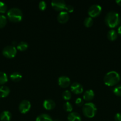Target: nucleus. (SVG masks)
<instances>
[{
	"label": "nucleus",
	"instance_id": "22",
	"mask_svg": "<svg viewBox=\"0 0 121 121\" xmlns=\"http://www.w3.org/2000/svg\"><path fill=\"white\" fill-rule=\"evenodd\" d=\"M93 20L91 17H88L86 18L84 20V25L86 27H90L91 26H93Z\"/></svg>",
	"mask_w": 121,
	"mask_h": 121
},
{
	"label": "nucleus",
	"instance_id": "17",
	"mask_svg": "<svg viewBox=\"0 0 121 121\" xmlns=\"http://www.w3.org/2000/svg\"><path fill=\"white\" fill-rule=\"evenodd\" d=\"M108 39L110 41H115L117 38V33L113 29H111L108 31L107 34Z\"/></svg>",
	"mask_w": 121,
	"mask_h": 121
},
{
	"label": "nucleus",
	"instance_id": "8",
	"mask_svg": "<svg viewBox=\"0 0 121 121\" xmlns=\"http://www.w3.org/2000/svg\"><path fill=\"white\" fill-rule=\"evenodd\" d=\"M31 108V104L28 100H23L19 105V109L20 113L25 114L30 111Z\"/></svg>",
	"mask_w": 121,
	"mask_h": 121
},
{
	"label": "nucleus",
	"instance_id": "27",
	"mask_svg": "<svg viewBox=\"0 0 121 121\" xmlns=\"http://www.w3.org/2000/svg\"><path fill=\"white\" fill-rule=\"evenodd\" d=\"M7 10V6L5 3L0 1V13H5Z\"/></svg>",
	"mask_w": 121,
	"mask_h": 121
},
{
	"label": "nucleus",
	"instance_id": "4",
	"mask_svg": "<svg viewBox=\"0 0 121 121\" xmlns=\"http://www.w3.org/2000/svg\"><path fill=\"white\" fill-rule=\"evenodd\" d=\"M83 112L85 117L88 118H92L96 115L97 108L93 103H86L83 106Z\"/></svg>",
	"mask_w": 121,
	"mask_h": 121
},
{
	"label": "nucleus",
	"instance_id": "16",
	"mask_svg": "<svg viewBox=\"0 0 121 121\" xmlns=\"http://www.w3.org/2000/svg\"><path fill=\"white\" fill-rule=\"evenodd\" d=\"M11 113L8 111H4L0 114L1 121H10L11 119Z\"/></svg>",
	"mask_w": 121,
	"mask_h": 121
},
{
	"label": "nucleus",
	"instance_id": "24",
	"mask_svg": "<svg viewBox=\"0 0 121 121\" xmlns=\"http://www.w3.org/2000/svg\"><path fill=\"white\" fill-rule=\"evenodd\" d=\"M62 96V98L64 100H68L71 98V93L68 90H66V91L63 92Z\"/></svg>",
	"mask_w": 121,
	"mask_h": 121
},
{
	"label": "nucleus",
	"instance_id": "21",
	"mask_svg": "<svg viewBox=\"0 0 121 121\" xmlns=\"http://www.w3.org/2000/svg\"><path fill=\"white\" fill-rule=\"evenodd\" d=\"M8 81V77L4 72H0V85H4Z\"/></svg>",
	"mask_w": 121,
	"mask_h": 121
},
{
	"label": "nucleus",
	"instance_id": "12",
	"mask_svg": "<svg viewBox=\"0 0 121 121\" xmlns=\"http://www.w3.org/2000/svg\"><path fill=\"white\" fill-rule=\"evenodd\" d=\"M56 106V104L54 100H52V99H47L44 100L43 103V106L44 108L46 110H52L55 108Z\"/></svg>",
	"mask_w": 121,
	"mask_h": 121
},
{
	"label": "nucleus",
	"instance_id": "13",
	"mask_svg": "<svg viewBox=\"0 0 121 121\" xmlns=\"http://www.w3.org/2000/svg\"><path fill=\"white\" fill-rule=\"evenodd\" d=\"M94 97V92L93 90H87L83 95V99L85 101H90Z\"/></svg>",
	"mask_w": 121,
	"mask_h": 121
},
{
	"label": "nucleus",
	"instance_id": "29",
	"mask_svg": "<svg viewBox=\"0 0 121 121\" xmlns=\"http://www.w3.org/2000/svg\"><path fill=\"white\" fill-rule=\"evenodd\" d=\"M76 105L78 106H81L84 105V100L81 99V98H78L76 99L75 101Z\"/></svg>",
	"mask_w": 121,
	"mask_h": 121
},
{
	"label": "nucleus",
	"instance_id": "6",
	"mask_svg": "<svg viewBox=\"0 0 121 121\" xmlns=\"http://www.w3.org/2000/svg\"><path fill=\"white\" fill-rule=\"evenodd\" d=\"M102 7L98 4H94L90 6L88 9V14L90 17H96L100 14Z\"/></svg>",
	"mask_w": 121,
	"mask_h": 121
},
{
	"label": "nucleus",
	"instance_id": "1",
	"mask_svg": "<svg viewBox=\"0 0 121 121\" xmlns=\"http://www.w3.org/2000/svg\"><path fill=\"white\" fill-rule=\"evenodd\" d=\"M106 24L110 28H115L121 23V17L117 12L111 11L106 15L104 18Z\"/></svg>",
	"mask_w": 121,
	"mask_h": 121
},
{
	"label": "nucleus",
	"instance_id": "32",
	"mask_svg": "<svg viewBox=\"0 0 121 121\" xmlns=\"http://www.w3.org/2000/svg\"><path fill=\"white\" fill-rule=\"evenodd\" d=\"M117 34H119L121 36V26L118 27V29H117Z\"/></svg>",
	"mask_w": 121,
	"mask_h": 121
},
{
	"label": "nucleus",
	"instance_id": "3",
	"mask_svg": "<svg viewBox=\"0 0 121 121\" xmlns=\"http://www.w3.org/2000/svg\"><path fill=\"white\" fill-rule=\"evenodd\" d=\"M7 17L11 22H20L23 18V13L20 8L13 7L7 12Z\"/></svg>",
	"mask_w": 121,
	"mask_h": 121
},
{
	"label": "nucleus",
	"instance_id": "10",
	"mask_svg": "<svg viewBox=\"0 0 121 121\" xmlns=\"http://www.w3.org/2000/svg\"><path fill=\"white\" fill-rule=\"evenodd\" d=\"M71 91L75 94H81L83 92V87L80 83L74 82L71 85Z\"/></svg>",
	"mask_w": 121,
	"mask_h": 121
},
{
	"label": "nucleus",
	"instance_id": "11",
	"mask_svg": "<svg viewBox=\"0 0 121 121\" xmlns=\"http://www.w3.org/2000/svg\"><path fill=\"white\" fill-rule=\"evenodd\" d=\"M69 17L70 16H69L68 13L66 11H62L59 13L57 17V19L60 23L64 24L67 22L68 20H69Z\"/></svg>",
	"mask_w": 121,
	"mask_h": 121
},
{
	"label": "nucleus",
	"instance_id": "33",
	"mask_svg": "<svg viewBox=\"0 0 121 121\" xmlns=\"http://www.w3.org/2000/svg\"><path fill=\"white\" fill-rule=\"evenodd\" d=\"M116 2L119 5V6H121V0H116Z\"/></svg>",
	"mask_w": 121,
	"mask_h": 121
},
{
	"label": "nucleus",
	"instance_id": "14",
	"mask_svg": "<svg viewBox=\"0 0 121 121\" xmlns=\"http://www.w3.org/2000/svg\"><path fill=\"white\" fill-rule=\"evenodd\" d=\"M10 93L9 88L7 86H0V98H5Z\"/></svg>",
	"mask_w": 121,
	"mask_h": 121
},
{
	"label": "nucleus",
	"instance_id": "23",
	"mask_svg": "<svg viewBox=\"0 0 121 121\" xmlns=\"http://www.w3.org/2000/svg\"><path fill=\"white\" fill-rule=\"evenodd\" d=\"M63 108H64V110L65 111L68 112H71L72 111V109H73L72 104L70 102H66L63 105Z\"/></svg>",
	"mask_w": 121,
	"mask_h": 121
},
{
	"label": "nucleus",
	"instance_id": "19",
	"mask_svg": "<svg viewBox=\"0 0 121 121\" xmlns=\"http://www.w3.org/2000/svg\"><path fill=\"white\" fill-rule=\"evenodd\" d=\"M36 121H53L52 118L49 115L43 113L38 116L36 119Z\"/></svg>",
	"mask_w": 121,
	"mask_h": 121
},
{
	"label": "nucleus",
	"instance_id": "5",
	"mask_svg": "<svg viewBox=\"0 0 121 121\" xmlns=\"http://www.w3.org/2000/svg\"><path fill=\"white\" fill-rule=\"evenodd\" d=\"M2 53L5 57L11 59L17 54V48L14 46H7L3 48Z\"/></svg>",
	"mask_w": 121,
	"mask_h": 121
},
{
	"label": "nucleus",
	"instance_id": "25",
	"mask_svg": "<svg viewBox=\"0 0 121 121\" xmlns=\"http://www.w3.org/2000/svg\"><path fill=\"white\" fill-rule=\"evenodd\" d=\"M7 22V18L5 15H0V28L5 27Z\"/></svg>",
	"mask_w": 121,
	"mask_h": 121
},
{
	"label": "nucleus",
	"instance_id": "9",
	"mask_svg": "<svg viewBox=\"0 0 121 121\" xmlns=\"http://www.w3.org/2000/svg\"><path fill=\"white\" fill-rule=\"evenodd\" d=\"M58 82L59 86L63 88H65V87H68L70 85L71 80H70V78L66 76H62L58 78Z\"/></svg>",
	"mask_w": 121,
	"mask_h": 121
},
{
	"label": "nucleus",
	"instance_id": "2",
	"mask_svg": "<svg viewBox=\"0 0 121 121\" xmlns=\"http://www.w3.org/2000/svg\"><path fill=\"white\" fill-rule=\"evenodd\" d=\"M121 79L119 74L116 71L107 72L103 78L104 84L108 86H113L119 83Z\"/></svg>",
	"mask_w": 121,
	"mask_h": 121
},
{
	"label": "nucleus",
	"instance_id": "30",
	"mask_svg": "<svg viewBox=\"0 0 121 121\" xmlns=\"http://www.w3.org/2000/svg\"><path fill=\"white\" fill-rule=\"evenodd\" d=\"M74 7L71 5H66V8H65V10L68 13H72L74 11Z\"/></svg>",
	"mask_w": 121,
	"mask_h": 121
},
{
	"label": "nucleus",
	"instance_id": "20",
	"mask_svg": "<svg viewBox=\"0 0 121 121\" xmlns=\"http://www.w3.org/2000/svg\"><path fill=\"white\" fill-rule=\"evenodd\" d=\"M28 47V44L25 41H20L17 45V48L20 51H25Z\"/></svg>",
	"mask_w": 121,
	"mask_h": 121
},
{
	"label": "nucleus",
	"instance_id": "7",
	"mask_svg": "<svg viewBox=\"0 0 121 121\" xmlns=\"http://www.w3.org/2000/svg\"><path fill=\"white\" fill-rule=\"evenodd\" d=\"M52 8L58 11H62L65 10L66 4L63 0H53L51 2Z\"/></svg>",
	"mask_w": 121,
	"mask_h": 121
},
{
	"label": "nucleus",
	"instance_id": "28",
	"mask_svg": "<svg viewBox=\"0 0 121 121\" xmlns=\"http://www.w3.org/2000/svg\"><path fill=\"white\" fill-rule=\"evenodd\" d=\"M46 7H47V4L46 2L45 1H40L39 3V8L40 10L43 11L46 9Z\"/></svg>",
	"mask_w": 121,
	"mask_h": 121
},
{
	"label": "nucleus",
	"instance_id": "31",
	"mask_svg": "<svg viewBox=\"0 0 121 121\" xmlns=\"http://www.w3.org/2000/svg\"><path fill=\"white\" fill-rule=\"evenodd\" d=\"M115 121H121V113H117L114 117Z\"/></svg>",
	"mask_w": 121,
	"mask_h": 121
},
{
	"label": "nucleus",
	"instance_id": "18",
	"mask_svg": "<svg viewBox=\"0 0 121 121\" xmlns=\"http://www.w3.org/2000/svg\"><path fill=\"white\" fill-rule=\"evenodd\" d=\"M9 78L11 79V80H13V82H19L20 80H21V79H22V75H21V73H20L19 72H13L9 76Z\"/></svg>",
	"mask_w": 121,
	"mask_h": 121
},
{
	"label": "nucleus",
	"instance_id": "26",
	"mask_svg": "<svg viewBox=\"0 0 121 121\" xmlns=\"http://www.w3.org/2000/svg\"><path fill=\"white\" fill-rule=\"evenodd\" d=\"M113 93L117 96H121V85H117L113 90Z\"/></svg>",
	"mask_w": 121,
	"mask_h": 121
},
{
	"label": "nucleus",
	"instance_id": "15",
	"mask_svg": "<svg viewBox=\"0 0 121 121\" xmlns=\"http://www.w3.org/2000/svg\"><path fill=\"white\" fill-rule=\"evenodd\" d=\"M67 119L68 121H81V116L77 112H71L68 115Z\"/></svg>",
	"mask_w": 121,
	"mask_h": 121
}]
</instances>
